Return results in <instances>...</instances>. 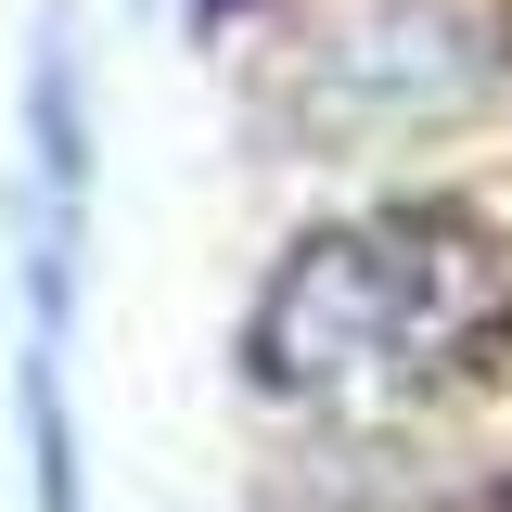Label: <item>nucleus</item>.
<instances>
[{
    "label": "nucleus",
    "mask_w": 512,
    "mask_h": 512,
    "mask_svg": "<svg viewBox=\"0 0 512 512\" xmlns=\"http://www.w3.org/2000/svg\"><path fill=\"white\" fill-rule=\"evenodd\" d=\"M487 269L461 231L436 218H359V231H320L282 256V282L256 295L244 372L269 397H333V384L372 372H436V346L474 320Z\"/></svg>",
    "instance_id": "obj_1"
}]
</instances>
